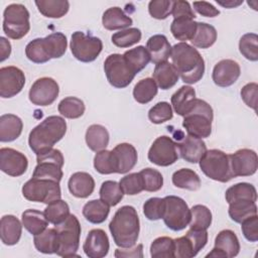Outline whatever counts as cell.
Returning <instances> with one entry per match:
<instances>
[{"label":"cell","mask_w":258,"mask_h":258,"mask_svg":"<svg viewBox=\"0 0 258 258\" xmlns=\"http://www.w3.org/2000/svg\"><path fill=\"white\" fill-rule=\"evenodd\" d=\"M198 22L188 18H176L173 19L170 25V31L173 37L181 42L190 40L197 30Z\"/></svg>","instance_id":"cell-41"},{"label":"cell","mask_w":258,"mask_h":258,"mask_svg":"<svg viewBox=\"0 0 258 258\" xmlns=\"http://www.w3.org/2000/svg\"><path fill=\"white\" fill-rule=\"evenodd\" d=\"M59 87L52 78L43 77L37 79L31 86L28 97L29 101L36 106H49L57 98Z\"/></svg>","instance_id":"cell-15"},{"label":"cell","mask_w":258,"mask_h":258,"mask_svg":"<svg viewBox=\"0 0 258 258\" xmlns=\"http://www.w3.org/2000/svg\"><path fill=\"white\" fill-rule=\"evenodd\" d=\"M178 157L177 144L165 135L157 137L148 151L149 161L158 166H169L177 161Z\"/></svg>","instance_id":"cell-14"},{"label":"cell","mask_w":258,"mask_h":258,"mask_svg":"<svg viewBox=\"0 0 258 258\" xmlns=\"http://www.w3.org/2000/svg\"><path fill=\"white\" fill-rule=\"evenodd\" d=\"M171 14L173 16V19L176 18H188V19H195L196 14L190 6V4L187 1H173L172 2V10Z\"/></svg>","instance_id":"cell-59"},{"label":"cell","mask_w":258,"mask_h":258,"mask_svg":"<svg viewBox=\"0 0 258 258\" xmlns=\"http://www.w3.org/2000/svg\"><path fill=\"white\" fill-rule=\"evenodd\" d=\"M102 23L108 30H117L129 27L133 23V20L121 8L111 7L103 13Z\"/></svg>","instance_id":"cell-30"},{"label":"cell","mask_w":258,"mask_h":258,"mask_svg":"<svg viewBox=\"0 0 258 258\" xmlns=\"http://www.w3.org/2000/svg\"><path fill=\"white\" fill-rule=\"evenodd\" d=\"M22 226L15 216H3L0 221V237L3 244L7 246L17 244L21 238Z\"/></svg>","instance_id":"cell-26"},{"label":"cell","mask_w":258,"mask_h":258,"mask_svg":"<svg viewBox=\"0 0 258 258\" xmlns=\"http://www.w3.org/2000/svg\"><path fill=\"white\" fill-rule=\"evenodd\" d=\"M110 244L106 232L102 229H93L89 232L83 245L85 254L90 258H103L109 252Z\"/></svg>","instance_id":"cell-22"},{"label":"cell","mask_w":258,"mask_h":258,"mask_svg":"<svg viewBox=\"0 0 258 258\" xmlns=\"http://www.w3.org/2000/svg\"><path fill=\"white\" fill-rule=\"evenodd\" d=\"M23 129L22 120L14 114H4L0 117V141L11 142L17 139Z\"/></svg>","instance_id":"cell-27"},{"label":"cell","mask_w":258,"mask_h":258,"mask_svg":"<svg viewBox=\"0 0 258 258\" xmlns=\"http://www.w3.org/2000/svg\"><path fill=\"white\" fill-rule=\"evenodd\" d=\"M21 222L23 227L33 236L43 232L48 225L44 213L33 209L25 210L22 213Z\"/></svg>","instance_id":"cell-32"},{"label":"cell","mask_w":258,"mask_h":258,"mask_svg":"<svg viewBox=\"0 0 258 258\" xmlns=\"http://www.w3.org/2000/svg\"><path fill=\"white\" fill-rule=\"evenodd\" d=\"M140 175L143 180V187L146 191H157L163 185V176L162 174L151 167L142 169Z\"/></svg>","instance_id":"cell-51"},{"label":"cell","mask_w":258,"mask_h":258,"mask_svg":"<svg viewBox=\"0 0 258 258\" xmlns=\"http://www.w3.org/2000/svg\"><path fill=\"white\" fill-rule=\"evenodd\" d=\"M240 74L241 69L237 61L233 59H222L215 64L212 79L217 86L226 88L235 84Z\"/></svg>","instance_id":"cell-20"},{"label":"cell","mask_w":258,"mask_h":258,"mask_svg":"<svg viewBox=\"0 0 258 258\" xmlns=\"http://www.w3.org/2000/svg\"><path fill=\"white\" fill-rule=\"evenodd\" d=\"M196 99L195 89L182 86L171 96V106L177 115L183 117L191 109Z\"/></svg>","instance_id":"cell-28"},{"label":"cell","mask_w":258,"mask_h":258,"mask_svg":"<svg viewBox=\"0 0 258 258\" xmlns=\"http://www.w3.org/2000/svg\"><path fill=\"white\" fill-rule=\"evenodd\" d=\"M71 51L73 55L82 62L95 60L103 49V42L99 37L76 31L72 34Z\"/></svg>","instance_id":"cell-12"},{"label":"cell","mask_w":258,"mask_h":258,"mask_svg":"<svg viewBox=\"0 0 258 258\" xmlns=\"http://www.w3.org/2000/svg\"><path fill=\"white\" fill-rule=\"evenodd\" d=\"M158 87L152 78L140 80L133 89V97L137 103L147 104L157 95Z\"/></svg>","instance_id":"cell-40"},{"label":"cell","mask_w":258,"mask_h":258,"mask_svg":"<svg viewBox=\"0 0 258 258\" xmlns=\"http://www.w3.org/2000/svg\"><path fill=\"white\" fill-rule=\"evenodd\" d=\"M43 213L48 223L54 226L64 222L71 215L69 205L67 204V202L60 199L47 204V207L45 208Z\"/></svg>","instance_id":"cell-43"},{"label":"cell","mask_w":258,"mask_h":258,"mask_svg":"<svg viewBox=\"0 0 258 258\" xmlns=\"http://www.w3.org/2000/svg\"><path fill=\"white\" fill-rule=\"evenodd\" d=\"M231 169L234 177L253 175L258 169L257 153L248 148H242L229 154Z\"/></svg>","instance_id":"cell-17"},{"label":"cell","mask_w":258,"mask_h":258,"mask_svg":"<svg viewBox=\"0 0 258 258\" xmlns=\"http://www.w3.org/2000/svg\"><path fill=\"white\" fill-rule=\"evenodd\" d=\"M241 98L244 103L252 108L254 111H257V95H258V85L256 83L246 84L241 89Z\"/></svg>","instance_id":"cell-58"},{"label":"cell","mask_w":258,"mask_h":258,"mask_svg":"<svg viewBox=\"0 0 258 258\" xmlns=\"http://www.w3.org/2000/svg\"><path fill=\"white\" fill-rule=\"evenodd\" d=\"M100 199L110 207L118 205L123 199V191L120 187L119 182L115 180H106L100 187Z\"/></svg>","instance_id":"cell-45"},{"label":"cell","mask_w":258,"mask_h":258,"mask_svg":"<svg viewBox=\"0 0 258 258\" xmlns=\"http://www.w3.org/2000/svg\"><path fill=\"white\" fill-rule=\"evenodd\" d=\"M68 186L74 197L86 199L93 194L95 189V180L88 172L78 171L71 175Z\"/></svg>","instance_id":"cell-24"},{"label":"cell","mask_w":258,"mask_h":258,"mask_svg":"<svg viewBox=\"0 0 258 258\" xmlns=\"http://www.w3.org/2000/svg\"><path fill=\"white\" fill-rule=\"evenodd\" d=\"M241 230L244 237L249 242H257L258 241V217L254 215L252 217L247 218L241 223Z\"/></svg>","instance_id":"cell-57"},{"label":"cell","mask_w":258,"mask_h":258,"mask_svg":"<svg viewBox=\"0 0 258 258\" xmlns=\"http://www.w3.org/2000/svg\"><path fill=\"white\" fill-rule=\"evenodd\" d=\"M36 162L32 177L50 179L59 182L62 177V166L64 163L63 155L60 150L51 148L36 154Z\"/></svg>","instance_id":"cell-10"},{"label":"cell","mask_w":258,"mask_h":258,"mask_svg":"<svg viewBox=\"0 0 258 258\" xmlns=\"http://www.w3.org/2000/svg\"><path fill=\"white\" fill-rule=\"evenodd\" d=\"M0 60L4 61L10 56L11 44L5 37H0Z\"/></svg>","instance_id":"cell-62"},{"label":"cell","mask_w":258,"mask_h":258,"mask_svg":"<svg viewBox=\"0 0 258 258\" xmlns=\"http://www.w3.org/2000/svg\"><path fill=\"white\" fill-rule=\"evenodd\" d=\"M55 230L57 232L58 248L56 255L61 257H74L77 256V251L80 246L81 225L78 218L75 215H70L68 219L56 225Z\"/></svg>","instance_id":"cell-7"},{"label":"cell","mask_w":258,"mask_h":258,"mask_svg":"<svg viewBox=\"0 0 258 258\" xmlns=\"http://www.w3.org/2000/svg\"><path fill=\"white\" fill-rule=\"evenodd\" d=\"M22 195L27 201L49 204L59 200L61 191L57 181L31 177L23 184Z\"/></svg>","instance_id":"cell-9"},{"label":"cell","mask_w":258,"mask_h":258,"mask_svg":"<svg viewBox=\"0 0 258 258\" xmlns=\"http://www.w3.org/2000/svg\"><path fill=\"white\" fill-rule=\"evenodd\" d=\"M230 218L236 223H242L249 217L257 215L256 202L237 201L229 204L228 210Z\"/></svg>","instance_id":"cell-42"},{"label":"cell","mask_w":258,"mask_h":258,"mask_svg":"<svg viewBox=\"0 0 258 258\" xmlns=\"http://www.w3.org/2000/svg\"><path fill=\"white\" fill-rule=\"evenodd\" d=\"M109 137L108 130L100 124H93L86 131V143L91 150L96 152L106 149Z\"/></svg>","instance_id":"cell-31"},{"label":"cell","mask_w":258,"mask_h":258,"mask_svg":"<svg viewBox=\"0 0 258 258\" xmlns=\"http://www.w3.org/2000/svg\"><path fill=\"white\" fill-rule=\"evenodd\" d=\"M150 255L152 258H173L174 240L170 237H158L150 245Z\"/></svg>","instance_id":"cell-47"},{"label":"cell","mask_w":258,"mask_h":258,"mask_svg":"<svg viewBox=\"0 0 258 258\" xmlns=\"http://www.w3.org/2000/svg\"><path fill=\"white\" fill-rule=\"evenodd\" d=\"M194 9L202 16L205 17H216L220 14V10L217 9L213 4L206 2V1H200V2H194L192 3Z\"/></svg>","instance_id":"cell-60"},{"label":"cell","mask_w":258,"mask_h":258,"mask_svg":"<svg viewBox=\"0 0 258 258\" xmlns=\"http://www.w3.org/2000/svg\"><path fill=\"white\" fill-rule=\"evenodd\" d=\"M171 63L185 84H196L205 74V60L197 48L186 42L171 47Z\"/></svg>","instance_id":"cell-1"},{"label":"cell","mask_w":258,"mask_h":258,"mask_svg":"<svg viewBox=\"0 0 258 258\" xmlns=\"http://www.w3.org/2000/svg\"><path fill=\"white\" fill-rule=\"evenodd\" d=\"M30 29L29 12L27 8L18 3L8 5L3 12V30L12 39H20Z\"/></svg>","instance_id":"cell-8"},{"label":"cell","mask_w":258,"mask_h":258,"mask_svg":"<svg viewBox=\"0 0 258 258\" xmlns=\"http://www.w3.org/2000/svg\"><path fill=\"white\" fill-rule=\"evenodd\" d=\"M28 167L27 157L20 151L9 147L0 149V169L10 176L22 175Z\"/></svg>","instance_id":"cell-18"},{"label":"cell","mask_w":258,"mask_h":258,"mask_svg":"<svg viewBox=\"0 0 258 258\" xmlns=\"http://www.w3.org/2000/svg\"><path fill=\"white\" fill-rule=\"evenodd\" d=\"M171 105L167 102H158L148 111V118L154 124H161L172 119Z\"/></svg>","instance_id":"cell-53"},{"label":"cell","mask_w":258,"mask_h":258,"mask_svg":"<svg viewBox=\"0 0 258 258\" xmlns=\"http://www.w3.org/2000/svg\"><path fill=\"white\" fill-rule=\"evenodd\" d=\"M217 3L223 7L226 8H236L238 6H240L241 4H243V0H225V1H221V0H217Z\"/></svg>","instance_id":"cell-63"},{"label":"cell","mask_w":258,"mask_h":258,"mask_svg":"<svg viewBox=\"0 0 258 258\" xmlns=\"http://www.w3.org/2000/svg\"><path fill=\"white\" fill-rule=\"evenodd\" d=\"M34 3L38 11L48 18H60L68 13L70 8L67 0H37Z\"/></svg>","instance_id":"cell-36"},{"label":"cell","mask_w":258,"mask_h":258,"mask_svg":"<svg viewBox=\"0 0 258 258\" xmlns=\"http://www.w3.org/2000/svg\"><path fill=\"white\" fill-rule=\"evenodd\" d=\"M68 46L67 36L61 32H53L44 38H35L27 43L25 54L35 63H44L51 58L61 57Z\"/></svg>","instance_id":"cell-4"},{"label":"cell","mask_w":258,"mask_h":258,"mask_svg":"<svg viewBox=\"0 0 258 258\" xmlns=\"http://www.w3.org/2000/svg\"><path fill=\"white\" fill-rule=\"evenodd\" d=\"M213 119L214 112L211 105L197 98L191 109L183 116L182 126L188 135L203 139L211 135Z\"/></svg>","instance_id":"cell-5"},{"label":"cell","mask_w":258,"mask_h":258,"mask_svg":"<svg viewBox=\"0 0 258 258\" xmlns=\"http://www.w3.org/2000/svg\"><path fill=\"white\" fill-rule=\"evenodd\" d=\"M164 199L163 222L172 231L183 230L190 222L191 214L187 204L179 197L167 196Z\"/></svg>","instance_id":"cell-11"},{"label":"cell","mask_w":258,"mask_h":258,"mask_svg":"<svg viewBox=\"0 0 258 258\" xmlns=\"http://www.w3.org/2000/svg\"><path fill=\"white\" fill-rule=\"evenodd\" d=\"M228 204L237 201H257V191L253 184L249 182H239L230 186L225 194Z\"/></svg>","instance_id":"cell-34"},{"label":"cell","mask_w":258,"mask_h":258,"mask_svg":"<svg viewBox=\"0 0 258 258\" xmlns=\"http://www.w3.org/2000/svg\"><path fill=\"white\" fill-rule=\"evenodd\" d=\"M240 243L237 235L232 230L221 231L216 239L213 250L206 255V257L218 258H232L239 254Z\"/></svg>","instance_id":"cell-19"},{"label":"cell","mask_w":258,"mask_h":258,"mask_svg":"<svg viewBox=\"0 0 258 258\" xmlns=\"http://www.w3.org/2000/svg\"><path fill=\"white\" fill-rule=\"evenodd\" d=\"M199 163L205 175L213 180L228 182L232 178H234L231 169L229 154L225 153L222 150H207Z\"/></svg>","instance_id":"cell-6"},{"label":"cell","mask_w":258,"mask_h":258,"mask_svg":"<svg viewBox=\"0 0 258 258\" xmlns=\"http://www.w3.org/2000/svg\"><path fill=\"white\" fill-rule=\"evenodd\" d=\"M116 173H127L137 163L138 155L130 143H120L111 150Z\"/></svg>","instance_id":"cell-21"},{"label":"cell","mask_w":258,"mask_h":258,"mask_svg":"<svg viewBox=\"0 0 258 258\" xmlns=\"http://www.w3.org/2000/svg\"><path fill=\"white\" fill-rule=\"evenodd\" d=\"M198 253L191 240L186 235L174 239V257L191 258Z\"/></svg>","instance_id":"cell-55"},{"label":"cell","mask_w":258,"mask_h":258,"mask_svg":"<svg viewBox=\"0 0 258 258\" xmlns=\"http://www.w3.org/2000/svg\"><path fill=\"white\" fill-rule=\"evenodd\" d=\"M25 85L24 73L17 67L9 66L0 69V96L12 98L19 94Z\"/></svg>","instance_id":"cell-16"},{"label":"cell","mask_w":258,"mask_h":258,"mask_svg":"<svg viewBox=\"0 0 258 258\" xmlns=\"http://www.w3.org/2000/svg\"><path fill=\"white\" fill-rule=\"evenodd\" d=\"M115 257L122 258V257H134V258H142L143 257V245L138 244L135 247L130 248H123V249H116Z\"/></svg>","instance_id":"cell-61"},{"label":"cell","mask_w":258,"mask_h":258,"mask_svg":"<svg viewBox=\"0 0 258 258\" xmlns=\"http://www.w3.org/2000/svg\"><path fill=\"white\" fill-rule=\"evenodd\" d=\"M94 167L101 174L116 173L112 152L106 149L98 151L94 157Z\"/></svg>","instance_id":"cell-52"},{"label":"cell","mask_w":258,"mask_h":258,"mask_svg":"<svg viewBox=\"0 0 258 258\" xmlns=\"http://www.w3.org/2000/svg\"><path fill=\"white\" fill-rule=\"evenodd\" d=\"M110 212V206L100 200H92L85 204L83 215L92 224H101L106 221Z\"/></svg>","instance_id":"cell-33"},{"label":"cell","mask_w":258,"mask_h":258,"mask_svg":"<svg viewBox=\"0 0 258 258\" xmlns=\"http://www.w3.org/2000/svg\"><path fill=\"white\" fill-rule=\"evenodd\" d=\"M172 183L179 188L197 190L201 186V178L195 170L189 168H180L173 172Z\"/></svg>","instance_id":"cell-39"},{"label":"cell","mask_w":258,"mask_h":258,"mask_svg":"<svg viewBox=\"0 0 258 258\" xmlns=\"http://www.w3.org/2000/svg\"><path fill=\"white\" fill-rule=\"evenodd\" d=\"M120 187L124 195L135 196L144 190L143 180L139 172H133L125 175L119 181Z\"/></svg>","instance_id":"cell-50"},{"label":"cell","mask_w":258,"mask_h":258,"mask_svg":"<svg viewBox=\"0 0 258 258\" xmlns=\"http://www.w3.org/2000/svg\"><path fill=\"white\" fill-rule=\"evenodd\" d=\"M85 104L84 102L77 97H67L62 99L58 106L57 110L61 116L68 119H77L84 115L85 113Z\"/></svg>","instance_id":"cell-44"},{"label":"cell","mask_w":258,"mask_h":258,"mask_svg":"<svg viewBox=\"0 0 258 258\" xmlns=\"http://www.w3.org/2000/svg\"><path fill=\"white\" fill-rule=\"evenodd\" d=\"M33 242L38 252H41L43 254L56 253L58 248V240L55 228L45 229L40 234L35 235Z\"/></svg>","instance_id":"cell-38"},{"label":"cell","mask_w":258,"mask_h":258,"mask_svg":"<svg viewBox=\"0 0 258 258\" xmlns=\"http://www.w3.org/2000/svg\"><path fill=\"white\" fill-rule=\"evenodd\" d=\"M141 36L142 34L140 29L136 27H131V28H126L118 32H115L112 35L111 39L116 46L125 48L139 42L141 40Z\"/></svg>","instance_id":"cell-48"},{"label":"cell","mask_w":258,"mask_h":258,"mask_svg":"<svg viewBox=\"0 0 258 258\" xmlns=\"http://www.w3.org/2000/svg\"><path fill=\"white\" fill-rule=\"evenodd\" d=\"M172 2L170 0H152L148 4L149 14L155 19H165L171 14Z\"/></svg>","instance_id":"cell-56"},{"label":"cell","mask_w":258,"mask_h":258,"mask_svg":"<svg viewBox=\"0 0 258 258\" xmlns=\"http://www.w3.org/2000/svg\"><path fill=\"white\" fill-rule=\"evenodd\" d=\"M109 230L115 244L121 248H130L137 242L140 222L132 206H123L117 210L109 224Z\"/></svg>","instance_id":"cell-2"},{"label":"cell","mask_w":258,"mask_h":258,"mask_svg":"<svg viewBox=\"0 0 258 258\" xmlns=\"http://www.w3.org/2000/svg\"><path fill=\"white\" fill-rule=\"evenodd\" d=\"M217 40L216 28L205 22H198L197 30L190 39L191 44L198 48H209Z\"/></svg>","instance_id":"cell-35"},{"label":"cell","mask_w":258,"mask_h":258,"mask_svg":"<svg viewBox=\"0 0 258 258\" xmlns=\"http://www.w3.org/2000/svg\"><path fill=\"white\" fill-rule=\"evenodd\" d=\"M143 214L150 221H156L163 218L164 199L150 198L143 205Z\"/></svg>","instance_id":"cell-54"},{"label":"cell","mask_w":258,"mask_h":258,"mask_svg":"<svg viewBox=\"0 0 258 258\" xmlns=\"http://www.w3.org/2000/svg\"><path fill=\"white\" fill-rule=\"evenodd\" d=\"M190 229L207 230L212 224V213L208 207L204 205H196L190 209Z\"/></svg>","instance_id":"cell-46"},{"label":"cell","mask_w":258,"mask_h":258,"mask_svg":"<svg viewBox=\"0 0 258 258\" xmlns=\"http://www.w3.org/2000/svg\"><path fill=\"white\" fill-rule=\"evenodd\" d=\"M152 77L157 87H159L161 90H168L172 88L179 79L176 70L172 63L168 61L157 63L153 71Z\"/></svg>","instance_id":"cell-29"},{"label":"cell","mask_w":258,"mask_h":258,"mask_svg":"<svg viewBox=\"0 0 258 258\" xmlns=\"http://www.w3.org/2000/svg\"><path fill=\"white\" fill-rule=\"evenodd\" d=\"M123 57L132 72L136 75L141 72L150 61V55L145 46L139 45L135 48L126 50Z\"/></svg>","instance_id":"cell-37"},{"label":"cell","mask_w":258,"mask_h":258,"mask_svg":"<svg viewBox=\"0 0 258 258\" xmlns=\"http://www.w3.org/2000/svg\"><path fill=\"white\" fill-rule=\"evenodd\" d=\"M67 132V123L60 116H48L29 133L28 144L35 153L49 150L58 142Z\"/></svg>","instance_id":"cell-3"},{"label":"cell","mask_w":258,"mask_h":258,"mask_svg":"<svg viewBox=\"0 0 258 258\" xmlns=\"http://www.w3.org/2000/svg\"><path fill=\"white\" fill-rule=\"evenodd\" d=\"M146 49L150 55V60L157 64L167 61L168 57H170L171 45L165 35L155 34L148 38Z\"/></svg>","instance_id":"cell-25"},{"label":"cell","mask_w":258,"mask_h":258,"mask_svg":"<svg viewBox=\"0 0 258 258\" xmlns=\"http://www.w3.org/2000/svg\"><path fill=\"white\" fill-rule=\"evenodd\" d=\"M176 144L178 154H180L183 160L189 163H198L207 151V146L203 139L188 134Z\"/></svg>","instance_id":"cell-23"},{"label":"cell","mask_w":258,"mask_h":258,"mask_svg":"<svg viewBox=\"0 0 258 258\" xmlns=\"http://www.w3.org/2000/svg\"><path fill=\"white\" fill-rule=\"evenodd\" d=\"M104 71L110 85L117 89L126 88L135 77V74L126 63L123 54L120 53L107 56L104 62Z\"/></svg>","instance_id":"cell-13"},{"label":"cell","mask_w":258,"mask_h":258,"mask_svg":"<svg viewBox=\"0 0 258 258\" xmlns=\"http://www.w3.org/2000/svg\"><path fill=\"white\" fill-rule=\"evenodd\" d=\"M239 50L248 60H258V35L256 33L244 34L239 41Z\"/></svg>","instance_id":"cell-49"}]
</instances>
